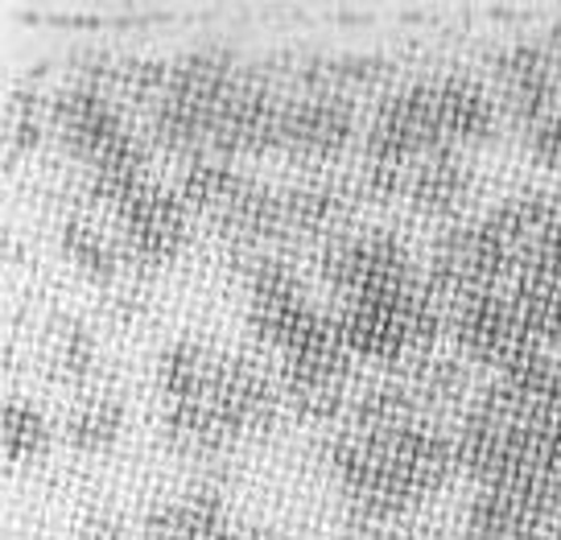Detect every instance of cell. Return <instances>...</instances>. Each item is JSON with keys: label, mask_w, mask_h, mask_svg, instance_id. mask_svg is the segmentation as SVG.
Wrapping results in <instances>:
<instances>
[{"label": "cell", "mask_w": 561, "mask_h": 540, "mask_svg": "<svg viewBox=\"0 0 561 540\" xmlns=\"http://www.w3.org/2000/svg\"><path fill=\"white\" fill-rule=\"evenodd\" d=\"M331 471L359 516L388 520L446 487L458 471V441L409 380H388L351 404L331 441Z\"/></svg>", "instance_id": "cell-1"}, {"label": "cell", "mask_w": 561, "mask_h": 540, "mask_svg": "<svg viewBox=\"0 0 561 540\" xmlns=\"http://www.w3.org/2000/svg\"><path fill=\"white\" fill-rule=\"evenodd\" d=\"M458 467L479 487H520L561 499V367L549 355L495 371L458 425Z\"/></svg>", "instance_id": "cell-2"}, {"label": "cell", "mask_w": 561, "mask_h": 540, "mask_svg": "<svg viewBox=\"0 0 561 540\" xmlns=\"http://www.w3.org/2000/svg\"><path fill=\"white\" fill-rule=\"evenodd\" d=\"M158 388L165 401V437L182 453H215L261 434L277 417V388L256 359L198 338L161 351Z\"/></svg>", "instance_id": "cell-3"}, {"label": "cell", "mask_w": 561, "mask_h": 540, "mask_svg": "<svg viewBox=\"0 0 561 540\" xmlns=\"http://www.w3.org/2000/svg\"><path fill=\"white\" fill-rule=\"evenodd\" d=\"M495 133V100L467 74H430L388 91L376 104L364 137V170H404L409 161L479 145Z\"/></svg>", "instance_id": "cell-4"}, {"label": "cell", "mask_w": 561, "mask_h": 540, "mask_svg": "<svg viewBox=\"0 0 561 540\" xmlns=\"http://www.w3.org/2000/svg\"><path fill=\"white\" fill-rule=\"evenodd\" d=\"M244 74V62L231 46L207 42L194 46L170 62V79L153 100L149 133L158 145L174 149L182 158H207L210 137L219 128V116L228 107L231 91Z\"/></svg>", "instance_id": "cell-5"}, {"label": "cell", "mask_w": 561, "mask_h": 540, "mask_svg": "<svg viewBox=\"0 0 561 540\" xmlns=\"http://www.w3.org/2000/svg\"><path fill=\"white\" fill-rule=\"evenodd\" d=\"M50 120L58 128L62 145L88 165L91 191L100 194V198L145 174L149 149H145L137 128L124 120V112L116 107L112 91L95 88L88 79L70 83V88L54 95Z\"/></svg>", "instance_id": "cell-6"}, {"label": "cell", "mask_w": 561, "mask_h": 540, "mask_svg": "<svg viewBox=\"0 0 561 540\" xmlns=\"http://www.w3.org/2000/svg\"><path fill=\"white\" fill-rule=\"evenodd\" d=\"M339 331L351 355L359 359H413L430 355L442 331V297L430 280H409L397 289L351 297L339 306Z\"/></svg>", "instance_id": "cell-7"}, {"label": "cell", "mask_w": 561, "mask_h": 540, "mask_svg": "<svg viewBox=\"0 0 561 540\" xmlns=\"http://www.w3.org/2000/svg\"><path fill=\"white\" fill-rule=\"evenodd\" d=\"M248 322L268 347L280 351V359L339 331V318L306 294L298 268L277 256H256L248 268Z\"/></svg>", "instance_id": "cell-8"}, {"label": "cell", "mask_w": 561, "mask_h": 540, "mask_svg": "<svg viewBox=\"0 0 561 540\" xmlns=\"http://www.w3.org/2000/svg\"><path fill=\"white\" fill-rule=\"evenodd\" d=\"M450 334L455 343L474 364H488L495 371H508V367L525 364L533 355H541V338L528 322L525 306L516 301L512 285L488 289V294H474L467 301H455L450 310Z\"/></svg>", "instance_id": "cell-9"}, {"label": "cell", "mask_w": 561, "mask_h": 540, "mask_svg": "<svg viewBox=\"0 0 561 540\" xmlns=\"http://www.w3.org/2000/svg\"><path fill=\"white\" fill-rule=\"evenodd\" d=\"M318 268H322V280L339 294V301L417 280V264H413L409 244L397 231H385V227L339 231L331 244L322 248Z\"/></svg>", "instance_id": "cell-10"}, {"label": "cell", "mask_w": 561, "mask_h": 540, "mask_svg": "<svg viewBox=\"0 0 561 540\" xmlns=\"http://www.w3.org/2000/svg\"><path fill=\"white\" fill-rule=\"evenodd\" d=\"M104 203L121 219V235L128 252H133V261H174L182 244H186V235H191V207H186V198L170 191V186L153 182L149 174L116 186L112 194H104Z\"/></svg>", "instance_id": "cell-11"}, {"label": "cell", "mask_w": 561, "mask_h": 540, "mask_svg": "<svg viewBox=\"0 0 561 540\" xmlns=\"http://www.w3.org/2000/svg\"><path fill=\"white\" fill-rule=\"evenodd\" d=\"M364 191L376 198H404L421 215H455L471 198L474 174L462 161V149H438V153H425L392 174L364 170Z\"/></svg>", "instance_id": "cell-12"}, {"label": "cell", "mask_w": 561, "mask_h": 540, "mask_svg": "<svg viewBox=\"0 0 561 540\" xmlns=\"http://www.w3.org/2000/svg\"><path fill=\"white\" fill-rule=\"evenodd\" d=\"M355 140V104L347 91H298L285 95L277 128V153L306 161L339 158Z\"/></svg>", "instance_id": "cell-13"}, {"label": "cell", "mask_w": 561, "mask_h": 540, "mask_svg": "<svg viewBox=\"0 0 561 540\" xmlns=\"http://www.w3.org/2000/svg\"><path fill=\"white\" fill-rule=\"evenodd\" d=\"M280 380H285V397L294 401L298 413L306 417H334L343 409L351 380V351L343 343V331L327 334L322 343L285 355L280 364Z\"/></svg>", "instance_id": "cell-14"}, {"label": "cell", "mask_w": 561, "mask_h": 540, "mask_svg": "<svg viewBox=\"0 0 561 540\" xmlns=\"http://www.w3.org/2000/svg\"><path fill=\"white\" fill-rule=\"evenodd\" d=\"M467 524L474 540H549L561 524V499L520 487H479Z\"/></svg>", "instance_id": "cell-15"}, {"label": "cell", "mask_w": 561, "mask_h": 540, "mask_svg": "<svg viewBox=\"0 0 561 540\" xmlns=\"http://www.w3.org/2000/svg\"><path fill=\"white\" fill-rule=\"evenodd\" d=\"M495 79H500V95L512 107V116L520 120V128H533L561 104V74L545 50V42L525 37V42L504 46L495 54Z\"/></svg>", "instance_id": "cell-16"}, {"label": "cell", "mask_w": 561, "mask_h": 540, "mask_svg": "<svg viewBox=\"0 0 561 540\" xmlns=\"http://www.w3.org/2000/svg\"><path fill=\"white\" fill-rule=\"evenodd\" d=\"M149 540H224L231 532L228 504L215 487H194L145 516Z\"/></svg>", "instance_id": "cell-17"}, {"label": "cell", "mask_w": 561, "mask_h": 540, "mask_svg": "<svg viewBox=\"0 0 561 540\" xmlns=\"http://www.w3.org/2000/svg\"><path fill=\"white\" fill-rule=\"evenodd\" d=\"M124 429V404L121 397L112 392H100V397H88L70 409L67 417V441L83 453H100L107 450Z\"/></svg>", "instance_id": "cell-18"}, {"label": "cell", "mask_w": 561, "mask_h": 540, "mask_svg": "<svg viewBox=\"0 0 561 540\" xmlns=\"http://www.w3.org/2000/svg\"><path fill=\"white\" fill-rule=\"evenodd\" d=\"M0 446L4 458L21 467V462H37L50 450V421L25 401H4L0 409Z\"/></svg>", "instance_id": "cell-19"}, {"label": "cell", "mask_w": 561, "mask_h": 540, "mask_svg": "<svg viewBox=\"0 0 561 540\" xmlns=\"http://www.w3.org/2000/svg\"><path fill=\"white\" fill-rule=\"evenodd\" d=\"M409 388L417 392V401L438 413L442 404H455L467 392V367L450 359V355H421L417 364L409 367Z\"/></svg>", "instance_id": "cell-20"}, {"label": "cell", "mask_w": 561, "mask_h": 540, "mask_svg": "<svg viewBox=\"0 0 561 540\" xmlns=\"http://www.w3.org/2000/svg\"><path fill=\"white\" fill-rule=\"evenodd\" d=\"M62 248H67L70 261L79 264L83 273H91L95 280H112L121 273V252L91 219L70 215L67 223H62Z\"/></svg>", "instance_id": "cell-21"}, {"label": "cell", "mask_w": 561, "mask_h": 540, "mask_svg": "<svg viewBox=\"0 0 561 540\" xmlns=\"http://www.w3.org/2000/svg\"><path fill=\"white\" fill-rule=\"evenodd\" d=\"M95 359V338L83 322H58L50 334V364L67 376V380H83Z\"/></svg>", "instance_id": "cell-22"}, {"label": "cell", "mask_w": 561, "mask_h": 540, "mask_svg": "<svg viewBox=\"0 0 561 540\" xmlns=\"http://www.w3.org/2000/svg\"><path fill=\"white\" fill-rule=\"evenodd\" d=\"M4 128H9V153H25L42 137V104L30 91H13L4 107Z\"/></svg>", "instance_id": "cell-23"}, {"label": "cell", "mask_w": 561, "mask_h": 540, "mask_svg": "<svg viewBox=\"0 0 561 540\" xmlns=\"http://www.w3.org/2000/svg\"><path fill=\"white\" fill-rule=\"evenodd\" d=\"M528 133V149H533V158L541 161V165H553V170H561V104L545 116V120H537L533 128H525Z\"/></svg>", "instance_id": "cell-24"}, {"label": "cell", "mask_w": 561, "mask_h": 540, "mask_svg": "<svg viewBox=\"0 0 561 540\" xmlns=\"http://www.w3.org/2000/svg\"><path fill=\"white\" fill-rule=\"evenodd\" d=\"M88 540H133L128 532H124L121 524H112V520H100L95 528H91V537Z\"/></svg>", "instance_id": "cell-25"}, {"label": "cell", "mask_w": 561, "mask_h": 540, "mask_svg": "<svg viewBox=\"0 0 561 540\" xmlns=\"http://www.w3.org/2000/svg\"><path fill=\"white\" fill-rule=\"evenodd\" d=\"M224 540H277L273 532H264V528H231Z\"/></svg>", "instance_id": "cell-26"}, {"label": "cell", "mask_w": 561, "mask_h": 540, "mask_svg": "<svg viewBox=\"0 0 561 540\" xmlns=\"http://www.w3.org/2000/svg\"><path fill=\"white\" fill-rule=\"evenodd\" d=\"M364 540H409V537H401V532H368Z\"/></svg>", "instance_id": "cell-27"}, {"label": "cell", "mask_w": 561, "mask_h": 540, "mask_svg": "<svg viewBox=\"0 0 561 540\" xmlns=\"http://www.w3.org/2000/svg\"><path fill=\"white\" fill-rule=\"evenodd\" d=\"M549 540H561V524H558V528H553V537H549Z\"/></svg>", "instance_id": "cell-28"}]
</instances>
